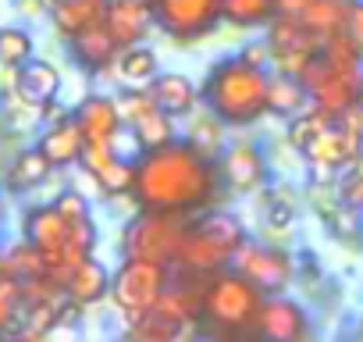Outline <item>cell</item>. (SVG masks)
<instances>
[{
  "label": "cell",
  "instance_id": "1",
  "mask_svg": "<svg viewBox=\"0 0 363 342\" xmlns=\"http://www.w3.org/2000/svg\"><path fill=\"white\" fill-rule=\"evenodd\" d=\"M143 207L203 211L218 193V171L211 157H203L189 139H171L164 146H150L135 160V189Z\"/></svg>",
  "mask_w": 363,
  "mask_h": 342
},
{
  "label": "cell",
  "instance_id": "2",
  "mask_svg": "<svg viewBox=\"0 0 363 342\" xmlns=\"http://www.w3.org/2000/svg\"><path fill=\"white\" fill-rule=\"evenodd\" d=\"M267 68L250 65L242 54L225 57L203 79V100L225 125H250L267 114Z\"/></svg>",
  "mask_w": 363,
  "mask_h": 342
},
{
  "label": "cell",
  "instance_id": "3",
  "mask_svg": "<svg viewBox=\"0 0 363 342\" xmlns=\"http://www.w3.org/2000/svg\"><path fill=\"white\" fill-rule=\"evenodd\" d=\"M246 243V228L239 218L225 211H207L200 218H189V228L182 236L174 264L193 275H214L221 267H232V257Z\"/></svg>",
  "mask_w": 363,
  "mask_h": 342
},
{
  "label": "cell",
  "instance_id": "4",
  "mask_svg": "<svg viewBox=\"0 0 363 342\" xmlns=\"http://www.w3.org/2000/svg\"><path fill=\"white\" fill-rule=\"evenodd\" d=\"M186 228H189V214L143 207L121 232V257H143V260H157V264H174Z\"/></svg>",
  "mask_w": 363,
  "mask_h": 342
},
{
  "label": "cell",
  "instance_id": "5",
  "mask_svg": "<svg viewBox=\"0 0 363 342\" xmlns=\"http://www.w3.org/2000/svg\"><path fill=\"white\" fill-rule=\"evenodd\" d=\"M260 303H264V292L246 275H239L235 267L214 271L203 285V317L221 331L250 328Z\"/></svg>",
  "mask_w": 363,
  "mask_h": 342
},
{
  "label": "cell",
  "instance_id": "6",
  "mask_svg": "<svg viewBox=\"0 0 363 342\" xmlns=\"http://www.w3.org/2000/svg\"><path fill=\"white\" fill-rule=\"evenodd\" d=\"M167 282H171V264L125 257L121 267L111 275V299L125 317H132V314H143V310L157 307Z\"/></svg>",
  "mask_w": 363,
  "mask_h": 342
},
{
  "label": "cell",
  "instance_id": "7",
  "mask_svg": "<svg viewBox=\"0 0 363 342\" xmlns=\"http://www.w3.org/2000/svg\"><path fill=\"white\" fill-rule=\"evenodd\" d=\"M299 79L310 89V100L320 104L324 111H331L338 118V114H345L356 104V89H359L363 68L359 65H338V61H331L328 54L317 50L299 68Z\"/></svg>",
  "mask_w": 363,
  "mask_h": 342
},
{
  "label": "cell",
  "instance_id": "8",
  "mask_svg": "<svg viewBox=\"0 0 363 342\" xmlns=\"http://www.w3.org/2000/svg\"><path fill=\"white\" fill-rule=\"evenodd\" d=\"M157 26L174 40H200L225 22V0H153Z\"/></svg>",
  "mask_w": 363,
  "mask_h": 342
},
{
  "label": "cell",
  "instance_id": "9",
  "mask_svg": "<svg viewBox=\"0 0 363 342\" xmlns=\"http://www.w3.org/2000/svg\"><path fill=\"white\" fill-rule=\"evenodd\" d=\"M232 267L239 271V275H246L264 296H271V292H281L289 282H292V275H296V264H292V257L285 253V250H278V246H264V243H242L239 246V253L232 257Z\"/></svg>",
  "mask_w": 363,
  "mask_h": 342
},
{
  "label": "cell",
  "instance_id": "10",
  "mask_svg": "<svg viewBox=\"0 0 363 342\" xmlns=\"http://www.w3.org/2000/svg\"><path fill=\"white\" fill-rule=\"evenodd\" d=\"M359 153H363V139H359L342 118H335L324 132H317V136L303 146L306 164L317 171L320 179L335 175L338 167H352V164L359 160Z\"/></svg>",
  "mask_w": 363,
  "mask_h": 342
},
{
  "label": "cell",
  "instance_id": "11",
  "mask_svg": "<svg viewBox=\"0 0 363 342\" xmlns=\"http://www.w3.org/2000/svg\"><path fill=\"white\" fill-rule=\"evenodd\" d=\"M253 328L264 335V338H274V342H299L310 335V321L303 314V307L281 292H271L264 296L257 317H253Z\"/></svg>",
  "mask_w": 363,
  "mask_h": 342
},
{
  "label": "cell",
  "instance_id": "12",
  "mask_svg": "<svg viewBox=\"0 0 363 342\" xmlns=\"http://www.w3.org/2000/svg\"><path fill=\"white\" fill-rule=\"evenodd\" d=\"M82 164L93 175V182L111 197H125V193L135 189V160L118 157L114 143H86Z\"/></svg>",
  "mask_w": 363,
  "mask_h": 342
},
{
  "label": "cell",
  "instance_id": "13",
  "mask_svg": "<svg viewBox=\"0 0 363 342\" xmlns=\"http://www.w3.org/2000/svg\"><path fill=\"white\" fill-rule=\"evenodd\" d=\"M218 167H221V179H225L232 189H239V193H253V189H260L264 179H267V160H264L260 146L242 143V139L232 143L228 150H221Z\"/></svg>",
  "mask_w": 363,
  "mask_h": 342
},
{
  "label": "cell",
  "instance_id": "14",
  "mask_svg": "<svg viewBox=\"0 0 363 342\" xmlns=\"http://www.w3.org/2000/svg\"><path fill=\"white\" fill-rule=\"evenodd\" d=\"M47 11H50V22L54 29L72 40L100 22H107V8H111V0H43Z\"/></svg>",
  "mask_w": 363,
  "mask_h": 342
},
{
  "label": "cell",
  "instance_id": "15",
  "mask_svg": "<svg viewBox=\"0 0 363 342\" xmlns=\"http://www.w3.org/2000/svg\"><path fill=\"white\" fill-rule=\"evenodd\" d=\"M153 22H157L153 0H111V8H107V29L118 40V47L139 43Z\"/></svg>",
  "mask_w": 363,
  "mask_h": 342
},
{
  "label": "cell",
  "instance_id": "16",
  "mask_svg": "<svg viewBox=\"0 0 363 342\" xmlns=\"http://www.w3.org/2000/svg\"><path fill=\"white\" fill-rule=\"evenodd\" d=\"M68 232H72V221L57 211V204L33 207V211L26 214V239H29L40 253H65ZM65 260H68V257H65ZM68 271H72V267H68Z\"/></svg>",
  "mask_w": 363,
  "mask_h": 342
},
{
  "label": "cell",
  "instance_id": "17",
  "mask_svg": "<svg viewBox=\"0 0 363 342\" xmlns=\"http://www.w3.org/2000/svg\"><path fill=\"white\" fill-rule=\"evenodd\" d=\"M75 121L82 125L86 143H114L118 132H121V125H125L121 107L111 96H86L75 107Z\"/></svg>",
  "mask_w": 363,
  "mask_h": 342
},
{
  "label": "cell",
  "instance_id": "18",
  "mask_svg": "<svg viewBox=\"0 0 363 342\" xmlns=\"http://www.w3.org/2000/svg\"><path fill=\"white\" fill-rule=\"evenodd\" d=\"M61 89V72L50 65V61H40V57H29L26 65H18V75H15V93L22 104L29 107H47Z\"/></svg>",
  "mask_w": 363,
  "mask_h": 342
},
{
  "label": "cell",
  "instance_id": "19",
  "mask_svg": "<svg viewBox=\"0 0 363 342\" xmlns=\"http://www.w3.org/2000/svg\"><path fill=\"white\" fill-rule=\"evenodd\" d=\"M65 296L75 299L79 307L100 303L104 296H111V271H107L96 257L79 260V264L68 271V278H65Z\"/></svg>",
  "mask_w": 363,
  "mask_h": 342
},
{
  "label": "cell",
  "instance_id": "20",
  "mask_svg": "<svg viewBox=\"0 0 363 342\" xmlns=\"http://www.w3.org/2000/svg\"><path fill=\"white\" fill-rule=\"evenodd\" d=\"M40 150L50 157V164H54V167H65V164L82 160V150H86V132H82V125L75 121V114H72V118L54 121V128H47V132H43Z\"/></svg>",
  "mask_w": 363,
  "mask_h": 342
},
{
  "label": "cell",
  "instance_id": "21",
  "mask_svg": "<svg viewBox=\"0 0 363 342\" xmlns=\"http://www.w3.org/2000/svg\"><path fill=\"white\" fill-rule=\"evenodd\" d=\"M72 50H75V61L86 65V68H93V72L111 68V65L118 61V54H121L118 40H114L111 29H107V22H100V26H93V29L72 36Z\"/></svg>",
  "mask_w": 363,
  "mask_h": 342
},
{
  "label": "cell",
  "instance_id": "22",
  "mask_svg": "<svg viewBox=\"0 0 363 342\" xmlns=\"http://www.w3.org/2000/svg\"><path fill=\"white\" fill-rule=\"evenodd\" d=\"M150 93H153L157 107H164L174 118L193 114V107H196V86H193V79L178 75V72H160L150 82Z\"/></svg>",
  "mask_w": 363,
  "mask_h": 342
},
{
  "label": "cell",
  "instance_id": "23",
  "mask_svg": "<svg viewBox=\"0 0 363 342\" xmlns=\"http://www.w3.org/2000/svg\"><path fill=\"white\" fill-rule=\"evenodd\" d=\"M306 104H310V89L303 86L299 75H292V72L271 75V82H267V111H271V114L292 118V114H299Z\"/></svg>",
  "mask_w": 363,
  "mask_h": 342
},
{
  "label": "cell",
  "instance_id": "24",
  "mask_svg": "<svg viewBox=\"0 0 363 342\" xmlns=\"http://www.w3.org/2000/svg\"><path fill=\"white\" fill-rule=\"evenodd\" d=\"M128 321H132L128 335L146 338V342H171V338H182V335L189 331V324H182V321L160 314L157 307H150V310H143V314H132Z\"/></svg>",
  "mask_w": 363,
  "mask_h": 342
},
{
  "label": "cell",
  "instance_id": "25",
  "mask_svg": "<svg viewBox=\"0 0 363 342\" xmlns=\"http://www.w3.org/2000/svg\"><path fill=\"white\" fill-rule=\"evenodd\" d=\"M114 68H118V75H121L125 82H132V86H150V82L160 75V68H157V54H153L150 47H143V43L121 47Z\"/></svg>",
  "mask_w": 363,
  "mask_h": 342
},
{
  "label": "cell",
  "instance_id": "26",
  "mask_svg": "<svg viewBox=\"0 0 363 342\" xmlns=\"http://www.w3.org/2000/svg\"><path fill=\"white\" fill-rule=\"evenodd\" d=\"M345 8H349V0H310L306 11L299 15V22H303L317 40H328L331 33L342 29V22H345Z\"/></svg>",
  "mask_w": 363,
  "mask_h": 342
},
{
  "label": "cell",
  "instance_id": "27",
  "mask_svg": "<svg viewBox=\"0 0 363 342\" xmlns=\"http://www.w3.org/2000/svg\"><path fill=\"white\" fill-rule=\"evenodd\" d=\"M132 136H135V143H139L143 150L164 146V143L174 139V114H167L164 107H157V111L143 114L139 121H132Z\"/></svg>",
  "mask_w": 363,
  "mask_h": 342
},
{
  "label": "cell",
  "instance_id": "28",
  "mask_svg": "<svg viewBox=\"0 0 363 342\" xmlns=\"http://www.w3.org/2000/svg\"><path fill=\"white\" fill-rule=\"evenodd\" d=\"M274 15H278L274 0H225V22L235 29L267 26Z\"/></svg>",
  "mask_w": 363,
  "mask_h": 342
},
{
  "label": "cell",
  "instance_id": "29",
  "mask_svg": "<svg viewBox=\"0 0 363 342\" xmlns=\"http://www.w3.org/2000/svg\"><path fill=\"white\" fill-rule=\"evenodd\" d=\"M331 121H335V114L310 100V107H306V111H299V114H292V118H289V143H292L296 150H303V146H306L317 132H324Z\"/></svg>",
  "mask_w": 363,
  "mask_h": 342
},
{
  "label": "cell",
  "instance_id": "30",
  "mask_svg": "<svg viewBox=\"0 0 363 342\" xmlns=\"http://www.w3.org/2000/svg\"><path fill=\"white\" fill-rule=\"evenodd\" d=\"M50 157L36 146V150H26V153H18V160H15V167H11V189H33V186H40L47 175H50Z\"/></svg>",
  "mask_w": 363,
  "mask_h": 342
},
{
  "label": "cell",
  "instance_id": "31",
  "mask_svg": "<svg viewBox=\"0 0 363 342\" xmlns=\"http://www.w3.org/2000/svg\"><path fill=\"white\" fill-rule=\"evenodd\" d=\"M203 157H218L225 150V121L211 111V114H196V121L189 125V136H186Z\"/></svg>",
  "mask_w": 363,
  "mask_h": 342
},
{
  "label": "cell",
  "instance_id": "32",
  "mask_svg": "<svg viewBox=\"0 0 363 342\" xmlns=\"http://www.w3.org/2000/svg\"><path fill=\"white\" fill-rule=\"evenodd\" d=\"M33 57V36L18 26H4L0 29V65L4 68H18Z\"/></svg>",
  "mask_w": 363,
  "mask_h": 342
},
{
  "label": "cell",
  "instance_id": "33",
  "mask_svg": "<svg viewBox=\"0 0 363 342\" xmlns=\"http://www.w3.org/2000/svg\"><path fill=\"white\" fill-rule=\"evenodd\" d=\"M22 303H26V296H22V278L0 275V331L11 328V321L22 314Z\"/></svg>",
  "mask_w": 363,
  "mask_h": 342
},
{
  "label": "cell",
  "instance_id": "34",
  "mask_svg": "<svg viewBox=\"0 0 363 342\" xmlns=\"http://www.w3.org/2000/svg\"><path fill=\"white\" fill-rule=\"evenodd\" d=\"M118 107H121V118L132 125V121H139L143 114L157 111V100H153L150 86H132V89H125V93L118 96Z\"/></svg>",
  "mask_w": 363,
  "mask_h": 342
},
{
  "label": "cell",
  "instance_id": "35",
  "mask_svg": "<svg viewBox=\"0 0 363 342\" xmlns=\"http://www.w3.org/2000/svg\"><path fill=\"white\" fill-rule=\"evenodd\" d=\"M338 197H342V204L345 207H352V211H363V167L359 164H352V171L342 179V186H338Z\"/></svg>",
  "mask_w": 363,
  "mask_h": 342
},
{
  "label": "cell",
  "instance_id": "36",
  "mask_svg": "<svg viewBox=\"0 0 363 342\" xmlns=\"http://www.w3.org/2000/svg\"><path fill=\"white\" fill-rule=\"evenodd\" d=\"M342 29L349 33V40H352V43H356V50L363 54V0H349Z\"/></svg>",
  "mask_w": 363,
  "mask_h": 342
},
{
  "label": "cell",
  "instance_id": "37",
  "mask_svg": "<svg viewBox=\"0 0 363 342\" xmlns=\"http://www.w3.org/2000/svg\"><path fill=\"white\" fill-rule=\"evenodd\" d=\"M57 211L68 218V221H79V218H89V204H86V197L82 193H75V189H68V193H61L57 200Z\"/></svg>",
  "mask_w": 363,
  "mask_h": 342
},
{
  "label": "cell",
  "instance_id": "38",
  "mask_svg": "<svg viewBox=\"0 0 363 342\" xmlns=\"http://www.w3.org/2000/svg\"><path fill=\"white\" fill-rule=\"evenodd\" d=\"M242 57H246L250 65H257V68H267V61H271L274 54H271V43L260 40V43H250V47L242 50Z\"/></svg>",
  "mask_w": 363,
  "mask_h": 342
},
{
  "label": "cell",
  "instance_id": "39",
  "mask_svg": "<svg viewBox=\"0 0 363 342\" xmlns=\"http://www.w3.org/2000/svg\"><path fill=\"white\" fill-rule=\"evenodd\" d=\"M338 118H342V121H345V125H349V128H352V132L363 139V107H359V104H352V107H349L345 114H338Z\"/></svg>",
  "mask_w": 363,
  "mask_h": 342
},
{
  "label": "cell",
  "instance_id": "40",
  "mask_svg": "<svg viewBox=\"0 0 363 342\" xmlns=\"http://www.w3.org/2000/svg\"><path fill=\"white\" fill-rule=\"evenodd\" d=\"M306 4H310V0H274L278 15H292V18H299L306 11Z\"/></svg>",
  "mask_w": 363,
  "mask_h": 342
},
{
  "label": "cell",
  "instance_id": "41",
  "mask_svg": "<svg viewBox=\"0 0 363 342\" xmlns=\"http://www.w3.org/2000/svg\"><path fill=\"white\" fill-rule=\"evenodd\" d=\"M271 225H274V228H278V225H281V228H289V225H292V207L274 204V207H271Z\"/></svg>",
  "mask_w": 363,
  "mask_h": 342
},
{
  "label": "cell",
  "instance_id": "42",
  "mask_svg": "<svg viewBox=\"0 0 363 342\" xmlns=\"http://www.w3.org/2000/svg\"><path fill=\"white\" fill-rule=\"evenodd\" d=\"M356 104L363 107V79H359V89H356Z\"/></svg>",
  "mask_w": 363,
  "mask_h": 342
},
{
  "label": "cell",
  "instance_id": "43",
  "mask_svg": "<svg viewBox=\"0 0 363 342\" xmlns=\"http://www.w3.org/2000/svg\"><path fill=\"white\" fill-rule=\"evenodd\" d=\"M356 164H359V167H363V153H359V160H356Z\"/></svg>",
  "mask_w": 363,
  "mask_h": 342
}]
</instances>
